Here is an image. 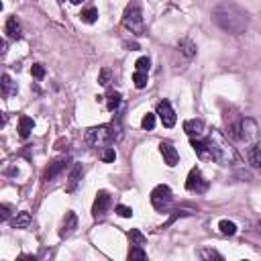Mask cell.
<instances>
[{
    "instance_id": "cell-11",
    "label": "cell",
    "mask_w": 261,
    "mask_h": 261,
    "mask_svg": "<svg viewBox=\"0 0 261 261\" xmlns=\"http://www.w3.org/2000/svg\"><path fill=\"white\" fill-rule=\"evenodd\" d=\"M159 151H161V155H163V161H165L169 167L177 165V161H179V153H177V149H175L169 141H161V143H159Z\"/></svg>"
},
{
    "instance_id": "cell-6",
    "label": "cell",
    "mask_w": 261,
    "mask_h": 261,
    "mask_svg": "<svg viewBox=\"0 0 261 261\" xmlns=\"http://www.w3.org/2000/svg\"><path fill=\"white\" fill-rule=\"evenodd\" d=\"M239 141H245L251 147L259 143V128H257V122L253 118L239 120Z\"/></svg>"
},
{
    "instance_id": "cell-1",
    "label": "cell",
    "mask_w": 261,
    "mask_h": 261,
    "mask_svg": "<svg viewBox=\"0 0 261 261\" xmlns=\"http://www.w3.org/2000/svg\"><path fill=\"white\" fill-rule=\"evenodd\" d=\"M192 149L200 159H212L220 165H232L239 161L237 149L216 128H212L204 139H192Z\"/></svg>"
},
{
    "instance_id": "cell-27",
    "label": "cell",
    "mask_w": 261,
    "mask_h": 261,
    "mask_svg": "<svg viewBox=\"0 0 261 261\" xmlns=\"http://www.w3.org/2000/svg\"><path fill=\"white\" fill-rule=\"evenodd\" d=\"M190 214H192L190 210H179V208H177V210H173V214H171V216L167 218V222H165V224H163L161 228H167V226H169V224H173V222H175L177 218H184V216H190Z\"/></svg>"
},
{
    "instance_id": "cell-19",
    "label": "cell",
    "mask_w": 261,
    "mask_h": 261,
    "mask_svg": "<svg viewBox=\"0 0 261 261\" xmlns=\"http://www.w3.org/2000/svg\"><path fill=\"white\" fill-rule=\"evenodd\" d=\"M29 224H31V214L29 212H16V216L10 220V226L12 228H29Z\"/></svg>"
},
{
    "instance_id": "cell-34",
    "label": "cell",
    "mask_w": 261,
    "mask_h": 261,
    "mask_svg": "<svg viewBox=\"0 0 261 261\" xmlns=\"http://www.w3.org/2000/svg\"><path fill=\"white\" fill-rule=\"evenodd\" d=\"M116 214L122 216V218H130V216H133V208H128V206H124V204H118V206H116Z\"/></svg>"
},
{
    "instance_id": "cell-10",
    "label": "cell",
    "mask_w": 261,
    "mask_h": 261,
    "mask_svg": "<svg viewBox=\"0 0 261 261\" xmlns=\"http://www.w3.org/2000/svg\"><path fill=\"white\" fill-rule=\"evenodd\" d=\"M184 130L190 139H204L206 135V124L202 118H190L184 122Z\"/></svg>"
},
{
    "instance_id": "cell-15",
    "label": "cell",
    "mask_w": 261,
    "mask_h": 261,
    "mask_svg": "<svg viewBox=\"0 0 261 261\" xmlns=\"http://www.w3.org/2000/svg\"><path fill=\"white\" fill-rule=\"evenodd\" d=\"M82 173H84L82 163H75V165H73V169H71V173H69V177H67V186H65V190H67V192H75L77 184L82 181Z\"/></svg>"
},
{
    "instance_id": "cell-12",
    "label": "cell",
    "mask_w": 261,
    "mask_h": 261,
    "mask_svg": "<svg viewBox=\"0 0 261 261\" xmlns=\"http://www.w3.org/2000/svg\"><path fill=\"white\" fill-rule=\"evenodd\" d=\"M77 228V216L73 210H67L65 216H63V224H61V230H59V237L65 239L69 234H73V230Z\"/></svg>"
},
{
    "instance_id": "cell-5",
    "label": "cell",
    "mask_w": 261,
    "mask_h": 261,
    "mask_svg": "<svg viewBox=\"0 0 261 261\" xmlns=\"http://www.w3.org/2000/svg\"><path fill=\"white\" fill-rule=\"evenodd\" d=\"M151 204L157 212H167L173 204V192L169 190V186H163V184L155 186L151 192Z\"/></svg>"
},
{
    "instance_id": "cell-18",
    "label": "cell",
    "mask_w": 261,
    "mask_h": 261,
    "mask_svg": "<svg viewBox=\"0 0 261 261\" xmlns=\"http://www.w3.org/2000/svg\"><path fill=\"white\" fill-rule=\"evenodd\" d=\"M16 94V82H12V77L8 73H2V96L10 98Z\"/></svg>"
},
{
    "instance_id": "cell-20",
    "label": "cell",
    "mask_w": 261,
    "mask_h": 261,
    "mask_svg": "<svg viewBox=\"0 0 261 261\" xmlns=\"http://www.w3.org/2000/svg\"><path fill=\"white\" fill-rule=\"evenodd\" d=\"M249 163H251L253 167L261 169V145H259V143L253 145V147H249Z\"/></svg>"
},
{
    "instance_id": "cell-26",
    "label": "cell",
    "mask_w": 261,
    "mask_h": 261,
    "mask_svg": "<svg viewBox=\"0 0 261 261\" xmlns=\"http://www.w3.org/2000/svg\"><path fill=\"white\" fill-rule=\"evenodd\" d=\"M118 104H120V94L118 92H110L108 94V100H106V108L112 112V110L118 108Z\"/></svg>"
},
{
    "instance_id": "cell-28",
    "label": "cell",
    "mask_w": 261,
    "mask_h": 261,
    "mask_svg": "<svg viewBox=\"0 0 261 261\" xmlns=\"http://www.w3.org/2000/svg\"><path fill=\"white\" fill-rule=\"evenodd\" d=\"M100 159H102L104 163H112V161L116 159V151H114V147H106V149L100 153Z\"/></svg>"
},
{
    "instance_id": "cell-9",
    "label": "cell",
    "mask_w": 261,
    "mask_h": 261,
    "mask_svg": "<svg viewBox=\"0 0 261 261\" xmlns=\"http://www.w3.org/2000/svg\"><path fill=\"white\" fill-rule=\"evenodd\" d=\"M157 114H159V120H161V124L165 128H171L175 124V120H177L175 118V112H173V108L169 104V100H161L157 104Z\"/></svg>"
},
{
    "instance_id": "cell-36",
    "label": "cell",
    "mask_w": 261,
    "mask_h": 261,
    "mask_svg": "<svg viewBox=\"0 0 261 261\" xmlns=\"http://www.w3.org/2000/svg\"><path fill=\"white\" fill-rule=\"evenodd\" d=\"M124 45H126L130 51H137V49H139V45H137V43H124Z\"/></svg>"
},
{
    "instance_id": "cell-16",
    "label": "cell",
    "mask_w": 261,
    "mask_h": 261,
    "mask_svg": "<svg viewBox=\"0 0 261 261\" xmlns=\"http://www.w3.org/2000/svg\"><path fill=\"white\" fill-rule=\"evenodd\" d=\"M33 126H35V122H33L31 116H27V114L18 116V137H20V139H27V137L31 135Z\"/></svg>"
},
{
    "instance_id": "cell-4",
    "label": "cell",
    "mask_w": 261,
    "mask_h": 261,
    "mask_svg": "<svg viewBox=\"0 0 261 261\" xmlns=\"http://www.w3.org/2000/svg\"><path fill=\"white\" fill-rule=\"evenodd\" d=\"M122 27L130 31L133 35H145V22H143V10L139 0H130L122 12Z\"/></svg>"
},
{
    "instance_id": "cell-33",
    "label": "cell",
    "mask_w": 261,
    "mask_h": 261,
    "mask_svg": "<svg viewBox=\"0 0 261 261\" xmlns=\"http://www.w3.org/2000/svg\"><path fill=\"white\" fill-rule=\"evenodd\" d=\"M31 73H33V77H37V80H43V77H45V67H43L41 63H33V67H31Z\"/></svg>"
},
{
    "instance_id": "cell-14",
    "label": "cell",
    "mask_w": 261,
    "mask_h": 261,
    "mask_svg": "<svg viewBox=\"0 0 261 261\" xmlns=\"http://www.w3.org/2000/svg\"><path fill=\"white\" fill-rule=\"evenodd\" d=\"M65 165H67V159H55L53 163H49V167H47L45 173H43V181H51L59 171L65 169Z\"/></svg>"
},
{
    "instance_id": "cell-38",
    "label": "cell",
    "mask_w": 261,
    "mask_h": 261,
    "mask_svg": "<svg viewBox=\"0 0 261 261\" xmlns=\"http://www.w3.org/2000/svg\"><path fill=\"white\" fill-rule=\"evenodd\" d=\"M257 230H259V234H261V220H259V224H257Z\"/></svg>"
},
{
    "instance_id": "cell-17",
    "label": "cell",
    "mask_w": 261,
    "mask_h": 261,
    "mask_svg": "<svg viewBox=\"0 0 261 261\" xmlns=\"http://www.w3.org/2000/svg\"><path fill=\"white\" fill-rule=\"evenodd\" d=\"M177 51L186 57V59H192L194 55H196V45H194V41L192 39H181L179 43H177Z\"/></svg>"
},
{
    "instance_id": "cell-35",
    "label": "cell",
    "mask_w": 261,
    "mask_h": 261,
    "mask_svg": "<svg viewBox=\"0 0 261 261\" xmlns=\"http://www.w3.org/2000/svg\"><path fill=\"white\" fill-rule=\"evenodd\" d=\"M0 218H2V220H8V218H10V206H8V204H2V206H0Z\"/></svg>"
},
{
    "instance_id": "cell-24",
    "label": "cell",
    "mask_w": 261,
    "mask_h": 261,
    "mask_svg": "<svg viewBox=\"0 0 261 261\" xmlns=\"http://www.w3.org/2000/svg\"><path fill=\"white\" fill-rule=\"evenodd\" d=\"M128 259H130V261H133V259L145 261V259H147V253L143 251V247H141V245H133V247H130V251H128Z\"/></svg>"
},
{
    "instance_id": "cell-13",
    "label": "cell",
    "mask_w": 261,
    "mask_h": 261,
    "mask_svg": "<svg viewBox=\"0 0 261 261\" xmlns=\"http://www.w3.org/2000/svg\"><path fill=\"white\" fill-rule=\"evenodd\" d=\"M4 33L10 37V39H20L22 35V24L16 16H8L6 18V24H4Z\"/></svg>"
},
{
    "instance_id": "cell-8",
    "label": "cell",
    "mask_w": 261,
    "mask_h": 261,
    "mask_svg": "<svg viewBox=\"0 0 261 261\" xmlns=\"http://www.w3.org/2000/svg\"><path fill=\"white\" fill-rule=\"evenodd\" d=\"M110 204H112L110 194H108L106 190H98L96 200H94V206H92V216H94V218H102V216L108 212Z\"/></svg>"
},
{
    "instance_id": "cell-3",
    "label": "cell",
    "mask_w": 261,
    "mask_h": 261,
    "mask_svg": "<svg viewBox=\"0 0 261 261\" xmlns=\"http://www.w3.org/2000/svg\"><path fill=\"white\" fill-rule=\"evenodd\" d=\"M120 133H118V124H98V126H92L86 130V145L88 147H106L110 145L114 139H118Z\"/></svg>"
},
{
    "instance_id": "cell-31",
    "label": "cell",
    "mask_w": 261,
    "mask_h": 261,
    "mask_svg": "<svg viewBox=\"0 0 261 261\" xmlns=\"http://www.w3.org/2000/svg\"><path fill=\"white\" fill-rule=\"evenodd\" d=\"M149 67H151L149 57H139L137 63H135V69H137V71H149Z\"/></svg>"
},
{
    "instance_id": "cell-23",
    "label": "cell",
    "mask_w": 261,
    "mask_h": 261,
    "mask_svg": "<svg viewBox=\"0 0 261 261\" xmlns=\"http://www.w3.org/2000/svg\"><path fill=\"white\" fill-rule=\"evenodd\" d=\"M218 228H220L222 234H228V237L237 234V224H234L232 220H220V222H218Z\"/></svg>"
},
{
    "instance_id": "cell-2",
    "label": "cell",
    "mask_w": 261,
    "mask_h": 261,
    "mask_svg": "<svg viewBox=\"0 0 261 261\" xmlns=\"http://www.w3.org/2000/svg\"><path fill=\"white\" fill-rule=\"evenodd\" d=\"M212 22L230 35H241L249 27V14L234 2H220L212 10Z\"/></svg>"
},
{
    "instance_id": "cell-25",
    "label": "cell",
    "mask_w": 261,
    "mask_h": 261,
    "mask_svg": "<svg viewBox=\"0 0 261 261\" xmlns=\"http://www.w3.org/2000/svg\"><path fill=\"white\" fill-rule=\"evenodd\" d=\"M133 82H135V86H137L139 90H143V88L147 86V71H137V69H135Z\"/></svg>"
},
{
    "instance_id": "cell-37",
    "label": "cell",
    "mask_w": 261,
    "mask_h": 261,
    "mask_svg": "<svg viewBox=\"0 0 261 261\" xmlns=\"http://www.w3.org/2000/svg\"><path fill=\"white\" fill-rule=\"evenodd\" d=\"M69 2H71V4H82L84 0H69Z\"/></svg>"
},
{
    "instance_id": "cell-7",
    "label": "cell",
    "mask_w": 261,
    "mask_h": 261,
    "mask_svg": "<svg viewBox=\"0 0 261 261\" xmlns=\"http://www.w3.org/2000/svg\"><path fill=\"white\" fill-rule=\"evenodd\" d=\"M186 190L188 192H196V194H204L208 190V181L204 179V175H202V171L198 167L190 169L188 179H186Z\"/></svg>"
},
{
    "instance_id": "cell-21",
    "label": "cell",
    "mask_w": 261,
    "mask_h": 261,
    "mask_svg": "<svg viewBox=\"0 0 261 261\" xmlns=\"http://www.w3.org/2000/svg\"><path fill=\"white\" fill-rule=\"evenodd\" d=\"M80 18H82V22L92 24V22H96V18H98V10H96L94 6H88V8H84V10L80 12Z\"/></svg>"
},
{
    "instance_id": "cell-29",
    "label": "cell",
    "mask_w": 261,
    "mask_h": 261,
    "mask_svg": "<svg viewBox=\"0 0 261 261\" xmlns=\"http://www.w3.org/2000/svg\"><path fill=\"white\" fill-rule=\"evenodd\" d=\"M141 126H143L145 130H153V126H155V114L147 112V114L143 116V120H141Z\"/></svg>"
},
{
    "instance_id": "cell-22",
    "label": "cell",
    "mask_w": 261,
    "mask_h": 261,
    "mask_svg": "<svg viewBox=\"0 0 261 261\" xmlns=\"http://www.w3.org/2000/svg\"><path fill=\"white\" fill-rule=\"evenodd\" d=\"M128 241H130V245H147V237L139 230V228H130L128 230Z\"/></svg>"
},
{
    "instance_id": "cell-30",
    "label": "cell",
    "mask_w": 261,
    "mask_h": 261,
    "mask_svg": "<svg viewBox=\"0 0 261 261\" xmlns=\"http://www.w3.org/2000/svg\"><path fill=\"white\" fill-rule=\"evenodd\" d=\"M198 255H200V259H222V255L214 249H202Z\"/></svg>"
},
{
    "instance_id": "cell-32",
    "label": "cell",
    "mask_w": 261,
    "mask_h": 261,
    "mask_svg": "<svg viewBox=\"0 0 261 261\" xmlns=\"http://www.w3.org/2000/svg\"><path fill=\"white\" fill-rule=\"evenodd\" d=\"M110 77H112L110 69H108V67H104V69H100V75H98V84H100V86H108V84H110Z\"/></svg>"
}]
</instances>
